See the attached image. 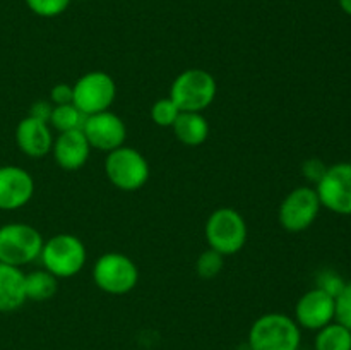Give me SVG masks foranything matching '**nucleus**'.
Returning <instances> with one entry per match:
<instances>
[{
    "label": "nucleus",
    "mask_w": 351,
    "mask_h": 350,
    "mask_svg": "<svg viewBox=\"0 0 351 350\" xmlns=\"http://www.w3.org/2000/svg\"><path fill=\"white\" fill-rule=\"evenodd\" d=\"M50 102L53 105H67V103H72V86L65 84V82L55 84L50 91Z\"/></svg>",
    "instance_id": "bb28decb"
},
{
    "label": "nucleus",
    "mask_w": 351,
    "mask_h": 350,
    "mask_svg": "<svg viewBox=\"0 0 351 350\" xmlns=\"http://www.w3.org/2000/svg\"><path fill=\"white\" fill-rule=\"evenodd\" d=\"M346 281L343 280L341 275L335 270H321L315 277V287L321 288L322 292L329 294L331 297H338L339 292L345 288Z\"/></svg>",
    "instance_id": "b1692460"
},
{
    "label": "nucleus",
    "mask_w": 351,
    "mask_h": 350,
    "mask_svg": "<svg viewBox=\"0 0 351 350\" xmlns=\"http://www.w3.org/2000/svg\"><path fill=\"white\" fill-rule=\"evenodd\" d=\"M91 150V144H89L82 129H75L67 130V132H58V136H55L51 154H53V160L58 167L67 172H74L88 163Z\"/></svg>",
    "instance_id": "4468645a"
},
{
    "label": "nucleus",
    "mask_w": 351,
    "mask_h": 350,
    "mask_svg": "<svg viewBox=\"0 0 351 350\" xmlns=\"http://www.w3.org/2000/svg\"><path fill=\"white\" fill-rule=\"evenodd\" d=\"M81 2H88V0H81Z\"/></svg>",
    "instance_id": "c756f323"
},
{
    "label": "nucleus",
    "mask_w": 351,
    "mask_h": 350,
    "mask_svg": "<svg viewBox=\"0 0 351 350\" xmlns=\"http://www.w3.org/2000/svg\"><path fill=\"white\" fill-rule=\"evenodd\" d=\"M40 259L53 277L72 278L82 271L88 261L84 242L74 233H57L43 242Z\"/></svg>",
    "instance_id": "7ed1b4c3"
},
{
    "label": "nucleus",
    "mask_w": 351,
    "mask_h": 350,
    "mask_svg": "<svg viewBox=\"0 0 351 350\" xmlns=\"http://www.w3.org/2000/svg\"><path fill=\"white\" fill-rule=\"evenodd\" d=\"M335 321L346 326L351 331V281L345 285L335 299Z\"/></svg>",
    "instance_id": "393cba45"
},
{
    "label": "nucleus",
    "mask_w": 351,
    "mask_h": 350,
    "mask_svg": "<svg viewBox=\"0 0 351 350\" xmlns=\"http://www.w3.org/2000/svg\"><path fill=\"white\" fill-rule=\"evenodd\" d=\"M326 170H328V165L322 160H319V158H308V160H305L304 165H302V174H304V177L314 185L321 180L322 175L326 174Z\"/></svg>",
    "instance_id": "a878e982"
},
{
    "label": "nucleus",
    "mask_w": 351,
    "mask_h": 350,
    "mask_svg": "<svg viewBox=\"0 0 351 350\" xmlns=\"http://www.w3.org/2000/svg\"><path fill=\"white\" fill-rule=\"evenodd\" d=\"M321 201L311 185H300L288 192L278 208V222L290 233L305 232L314 225L321 211Z\"/></svg>",
    "instance_id": "1a4fd4ad"
},
{
    "label": "nucleus",
    "mask_w": 351,
    "mask_h": 350,
    "mask_svg": "<svg viewBox=\"0 0 351 350\" xmlns=\"http://www.w3.org/2000/svg\"><path fill=\"white\" fill-rule=\"evenodd\" d=\"M105 174L117 189L123 192H134L147 184L151 170L146 156L141 151L123 144L106 153Z\"/></svg>",
    "instance_id": "39448f33"
},
{
    "label": "nucleus",
    "mask_w": 351,
    "mask_h": 350,
    "mask_svg": "<svg viewBox=\"0 0 351 350\" xmlns=\"http://www.w3.org/2000/svg\"><path fill=\"white\" fill-rule=\"evenodd\" d=\"M171 129L175 137L189 148L201 146L209 137V122L202 112H180Z\"/></svg>",
    "instance_id": "f3484780"
},
{
    "label": "nucleus",
    "mask_w": 351,
    "mask_h": 350,
    "mask_svg": "<svg viewBox=\"0 0 351 350\" xmlns=\"http://www.w3.org/2000/svg\"><path fill=\"white\" fill-rule=\"evenodd\" d=\"M117 98L115 79L105 71H91L72 84V105L86 117L110 110Z\"/></svg>",
    "instance_id": "6e6552de"
},
{
    "label": "nucleus",
    "mask_w": 351,
    "mask_h": 350,
    "mask_svg": "<svg viewBox=\"0 0 351 350\" xmlns=\"http://www.w3.org/2000/svg\"><path fill=\"white\" fill-rule=\"evenodd\" d=\"M293 319L300 328L319 331L335 321V297L317 287L311 288L295 304Z\"/></svg>",
    "instance_id": "ddd939ff"
},
{
    "label": "nucleus",
    "mask_w": 351,
    "mask_h": 350,
    "mask_svg": "<svg viewBox=\"0 0 351 350\" xmlns=\"http://www.w3.org/2000/svg\"><path fill=\"white\" fill-rule=\"evenodd\" d=\"M82 132L88 137L93 150L103 151V153H110L123 146L127 139L125 122L112 110L86 117Z\"/></svg>",
    "instance_id": "9b49d317"
},
{
    "label": "nucleus",
    "mask_w": 351,
    "mask_h": 350,
    "mask_svg": "<svg viewBox=\"0 0 351 350\" xmlns=\"http://www.w3.org/2000/svg\"><path fill=\"white\" fill-rule=\"evenodd\" d=\"M206 242L209 249L216 250L221 256H233L245 247L249 229L247 222L233 208H218L208 216L204 226Z\"/></svg>",
    "instance_id": "f03ea898"
},
{
    "label": "nucleus",
    "mask_w": 351,
    "mask_h": 350,
    "mask_svg": "<svg viewBox=\"0 0 351 350\" xmlns=\"http://www.w3.org/2000/svg\"><path fill=\"white\" fill-rule=\"evenodd\" d=\"M24 277L21 268L0 263V312L17 311L27 301Z\"/></svg>",
    "instance_id": "dca6fc26"
},
{
    "label": "nucleus",
    "mask_w": 351,
    "mask_h": 350,
    "mask_svg": "<svg viewBox=\"0 0 351 350\" xmlns=\"http://www.w3.org/2000/svg\"><path fill=\"white\" fill-rule=\"evenodd\" d=\"M93 281L105 294L125 295L136 288L139 268L127 254L105 253L93 266Z\"/></svg>",
    "instance_id": "0eeeda50"
},
{
    "label": "nucleus",
    "mask_w": 351,
    "mask_h": 350,
    "mask_svg": "<svg viewBox=\"0 0 351 350\" xmlns=\"http://www.w3.org/2000/svg\"><path fill=\"white\" fill-rule=\"evenodd\" d=\"M24 2H26L27 9L36 14L38 17L50 19V17H57L64 14L69 9L72 0H24Z\"/></svg>",
    "instance_id": "5701e85b"
},
{
    "label": "nucleus",
    "mask_w": 351,
    "mask_h": 350,
    "mask_svg": "<svg viewBox=\"0 0 351 350\" xmlns=\"http://www.w3.org/2000/svg\"><path fill=\"white\" fill-rule=\"evenodd\" d=\"M315 350H351V331L338 321L329 323L315 335Z\"/></svg>",
    "instance_id": "6ab92c4d"
},
{
    "label": "nucleus",
    "mask_w": 351,
    "mask_h": 350,
    "mask_svg": "<svg viewBox=\"0 0 351 350\" xmlns=\"http://www.w3.org/2000/svg\"><path fill=\"white\" fill-rule=\"evenodd\" d=\"M315 192L319 196L322 208L336 213V215H351V163H339L328 167L321 180L315 184Z\"/></svg>",
    "instance_id": "9d476101"
},
{
    "label": "nucleus",
    "mask_w": 351,
    "mask_h": 350,
    "mask_svg": "<svg viewBox=\"0 0 351 350\" xmlns=\"http://www.w3.org/2000/svg\"><path fill=\"white\" fill-rule=\"evenodd\" d=\"M34 196V178L17 165L0 167V209L16 211L24 208Z\"/></svg>",
    "instance_id": "f8f14e48"
},
{
    "label": "nucleus",
    "mask_w": 351,
    "mask_h": 350,
    "mask_svg": "<svg viewBox=\"0 0 351 350\" xmlns=\"http://www.w3.org/2000/svg\"><path fill=\"white\" fill-rule=\"evenodd\" d=\"M223 266H225V256L213 249L199 254L197 261H195V271H197L199 277L206 278V280L218 277L223 271Z\"/></svg>",
    "instance_id": "412c9836"
},
{
    "label": "nucleus",
    "mask_w": 351,
    "mask_h": 350,
    "mask_svg": "<svg viewBox=\"0 0 351 350\" xmlns=\"http://www.w3.org/2000/svg\"><path fill=\"white\" fill-rule=\"evenodd\" d=\"M84 120V113L77 106L72 105V103H67V105H53L50 122L48 124L57 132H67V130L82 129Z\"/></svg>",
    "instance_id": "aec40b11"
},
{
    "label": "nucleus",
    "mask_w": 351,
    "mask_h": 350,
    "mask_svg": "<svg viewBox=\"0 0 351 350\" xmlns=\"http://www.w3.org/2000/svg\"><path fill=\"white\" fill-rule=\"evenodd\" d=\"M51 110H53V103L48 102V100H38L31 105L29 113L27 115L34 117L38 120H43V122H50Z\"/></svg>",
    "instance_id": "cd10ccee"
},
{
    "label": "nucleus",
    "mask_w": 351,
    "mask_h": 350,
    "mask_svg": "<svg viewBox=\"0 0 351 350\" xmlns=\"http://www.w3.org/2000/svg\"><path fill=\"white\" fill-rule=\"evenodd\" d=\"M24 287H26L27 301L45 302L57 294L58 278L53 277L45 268L43 270H34L31 273H26V277H24Z\"/></svg>",
    "instance_id": "a211bd4d"
},
{
    "label": "nucleus",
    "mask_w": 351,
    "mask_h": 350,
    "mask_svg": "<svg viewBox=\"0 0 351 350\" xmlns=\"http://www.w3.org/2000/svg\"><path fill=\"white\" fill-rule=\"evenodd\" d=\"M178 115H180V108L175 105L170 96L156 100L151 106V119L160 127H171L175 120L178 119Z\"/></svg>",
    "instance_id": "4be33fe9"
},
{
    "label": "nucleus",
    "mask_w": 351,
    "mask_h": 350,
    "mask_svg": "<svg viewBox=\"0 0 351 350\" xmlns=\"http://www.w3.org/2000/svg\"><path fill=\"white\" fill-rule=\"evenodd\" d=\"M247 342L250 350H298L302 328L283 312H266L252 323Z\"/></svg>",
    "instance_id": "f257e3e1"
},
{
    "label": "nucleus",
    "mask_w": 351,
    "mask_h": 350,
    "mask_svg": "<svg viewBox=\"0 0 351 350\" xmlns=\"http://www.w3.org/2000/svg\"><path fill=\"white\" fill-rule=\"evenodd\" d=\"M338 2H339V7H341L343 12L351 16V0H338Z\"/></svg>",
    "instance_id": "c85d7f7f"
},
{
    "label": "nucleus",
    "mask_w": 351,
    "mask_h": 350,
    "mask_svg": "<svg viewBox=\"0 0 351 350\" xmlns=\"http://www.w3.org/2000/svg\"><path fill=\"white\" fill-rule=\"evenodd\" d=\"M53 129L50 124L34 117H24L16 127V143L21 153L29 158H43L51 153L53 146Z\"/></svg>",
    "instance_id": "2eb2a0df"
},
{
    "label": "nucleus",
    "mask_w": 351,
    "mask_h": 350,
    "mask_svg": "<svg viewBox=\"0 0 351 350\" xmlns=\"http://www.w3.org/2000/svg\"><path fill=\"white\" fill-rule=\"evenodd\" d=\"M298 350H300V349H298Z\"/></svg>",
    "instance_id": "7c9ffc66"
},
{
    "label": "nucleus",
    "mask_w": 351,
    "mask_h": 350,
    "mask_svg": "<svg viewBox=\"0 0 351 350\" xmlns=\"http://www.w3.org/2000/svg\"><path fill=\"white\" fill-rule=\"evenodd\" d=\"M43 242V235L29 223H5L0 226V263L26 266L40 257Z\"/></svg>",
    "instance_id": "423d86ee"
},
{
    "label": "nucleus",
    "mask_w": 351,
    "mask_h": 350,
    "mask_svg": "<svg viewBox=\"0 0 351 350\" xmlns=\"http://www.w3.org/2000/svg\"><path fill=\"white\" fill-rule=\"evenodd\" d=\"M218 93V84L211 72L204 69H187L173 79L170 98L180 112H204L213 105Z\"/></svg>",
    "instance_id": "20e7f679"
}]
</instances>
